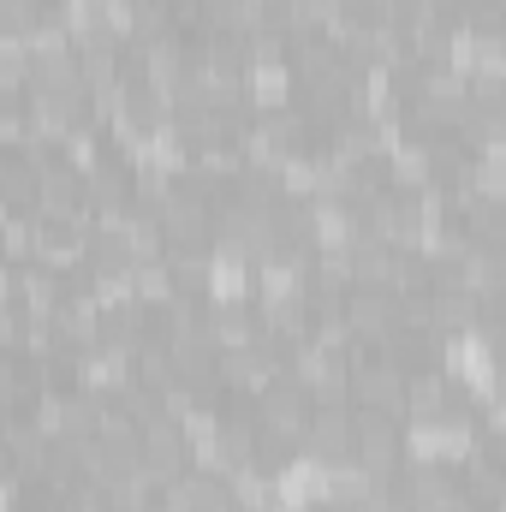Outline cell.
<instances>
[{
	"label": "cell",
	"mask_w": 506,
	"mask_h": 512,
	"mask_svg": "<svg viewBox=\"0 0 506 512\" xmlns=\"http://www.w3.org/2000/svg\"><path fill=\"white\" fill-rule=\"evenodd\" d=\"M393 316H399V304H393L387 292H358V298H352V328H358V334H381Z\"/></svg>",
	"instance_id": "obj_3"
},
{
	"label": "cell",
	"mask_w": 506,
	"mask_h": 512,
	"mask_svg": "<svg viewBox=\"0 0 506 512\" xmlns=\"http://www.w3.org/2000/svg\"><path fill=\"white\" fill-rule=\"evenodd\" d=\"M304 447L316 453V459H328V465H340L346 453H352V417L340 411V405H322L310 423H304Z\"/></svg>",
	"instance_id": "obj_2"
},
{
	"label": "cell",
	"mask_w": 506,
	"mask_h": 512,
	"mask_svg": "<svg viewBox=\"0 0 506 512\" xmlns=\"http://www.w3.org/2000/svg\"><path fill=\"white\" fill-rule=\"evenodd\" d=\"M405 405H411V417L435 423V417L447 411V382H441V376H417V382H405Z\"/></svg>",
	"instance_id": "obj_4"
},
{
	"label": "cell",
	"mask_w": 506,
	"mask_h": 512,
	"mask_svg": "<svg viewBox=\"0 0 506 512\" xmlns=\"http://www.w3.org/2000/svg\"><path fill=\"white\" fill-rule=\"evenodd\" d=\"M352 447H358V465H364L370 477H387L393 459H399V429H393V417H387V411H358Z\"/></svg>",
	"instance_id": "obj_1"
}]
</instances>
